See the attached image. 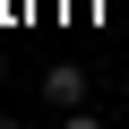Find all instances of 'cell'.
<instances>
[{
    "instance_id": "7a4b0ae2",
    "label": "cell",
    "mask_w": 129,
    "mask_h": 129,
    "mask_svg": "<svg viewBox=\"0 0 129 129\" xmlns=\"http://www.w3.org/2000/svg\"><path fill=\"white\" fill-rule=\"evenodd\" d=\"M60 129H103V120H86V112H69V120H60Z\"/></svg>"
},
{
    "instance_id": "6da1fadb",
    "label": "cell",
    "mask_w": 129,
    "mask_h": 129,
    "mask_svg": "<svg viewBox=\"0 0 129 129\" xmlns=\"http://www.w3.org/2000/svg\"><path fill=\"white\" fill-rule=\"evenodd\" d=\"M43 95H52L60 112H78V103H86V69H78V60H60V69H43Z\"/></svg>"
}]
</instances>
